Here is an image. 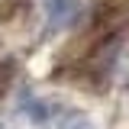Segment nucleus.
Masks as SVG:
<instances>
[{"mask_svg":"<svg viewBox=\"0 0 129 129\" xmlns=\"http://www.w3.org/2000/svg\"><path fill=\"white\" fill-rule=\"evenodd\" d=\"M0 129H7V126H0Z\"/></svg>","mask_w":129,"mask_h":129,"instance_id":"20e7f679","label":"nucleus"},{"mask_svg":"<svg viewBox=\"0 0 129 129\" xmlns=\"http://www.w3.org/2000/svg\"><path fill=\"white\" fill-rule=\"evenodd\" d=\"M10 81H13V64H10V61H0V97L10 90Z\"/></svg>","mask_w":129,"mask_h":129,"instance_id":"7ed1b4c3","label":"nucleus"},{"mask_svg":"<svg viewBox=\"0 0 129 129\" xmlns=\"http://www.w3.org/2000/svg\"><path fill=\"white\" fill-rule=\"evenodd\" d=\"M52 129H97V126H94V119L84 116V113H64V116L55 119Z\"/></svg>","mask_w":129,"mask_h":129,"instance_id":"f03ea898","label":"nucleus"},{"mask_svg":"<svg viewBox=\"0 0 129 129\" xmlns=\"http://www.w3.org/2000/svg\"><path fill=\"white\" fill-rule=\"evenodd\" d=\"M48 29H64L81 16V0H45Z\"/></svg>","mask_w":129,"mask_h":129,"instance_id":"f257e3e1","label":"nucleus"}]
</instances>
